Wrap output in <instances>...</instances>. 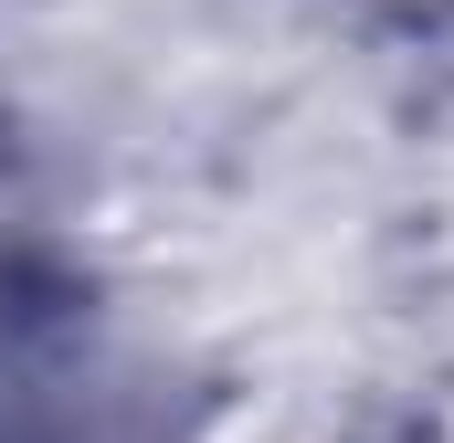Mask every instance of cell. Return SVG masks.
<instances>
[{
  "label": "cell",
  "instance_id": "1",
  "mask_svg": "<svg viewBox=\"0 0 454 443\" xmlns=\"http://www.w3.org/2000/svg\"><path fill=\"white\" fill-rule=\"evenodd\" d=\"M191 443H348V433L328 412V391H307V380H232L201 401Z\"/></svg>",
  "mask_w": 454,
  "mask_h": 443
},
{
  "label": "cell",
  "instance_id": "2",
  "mask_svg": "<svg viewBox=\"0 0 454 443\" xmlns=\"http://www.w3.org/2000/svg\"><path fill=\"white\" fill-rule=\"evenodd\" d=\"M434 443H454V401H444V423H434Z\"/></svg>",
  "mask_w": 454,
  "mask_h": 443
}]
</instances>
